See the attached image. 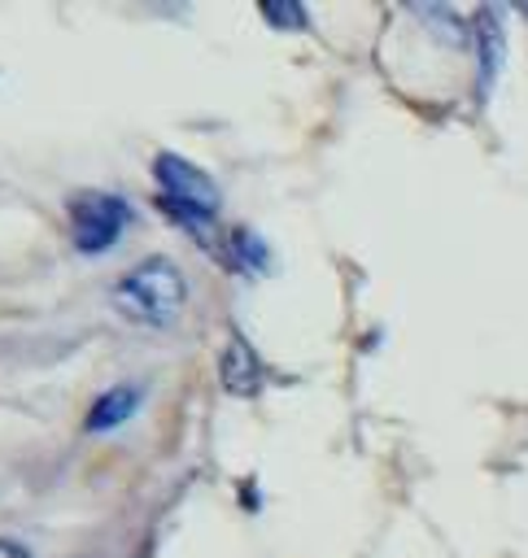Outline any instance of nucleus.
<instances>
[{
    "label": "nucleus",
    "instance_id": "39448f33",
    "mask_svg": "<svg viewBox=\"0 0 528 558\" xmlns=\"http://www.w3.org/2000/svg\"><path fill=\"white\" fill-rule=\"evenodd\" d=\"M140 397H144V392H140L135 384H118V388H109V392L96 397V405L87 410V432H109V427L127 423V418L135 414Z\"/></svg>",
    "mask_w": 528,
    "mask_h": 558
},
{
    "label": "nucleus",
    "instance_id": "f03ea898",
    "mask_svg": "<svg viewBox=\"0 0 528 558\" xmlns=\"http://www.w3.org/2000/svg\"><path fill=\"white\" fill-rule=\"evenodd\" d=\"M127 205L122 196L109 192H74L70 196V227H74V244L79 253H105L122 227H127Z\"/></svg>",
    "mask_w": 528,
    "mask_h": 558
},
{
    "label": "nucleus",
    "instance_id": "0eeeda50",
    "mask_svg": "<svg viewBox=\"0 0 528 558\" xmlns=\"http://www.w3.org/2000/svg\"><path fill=\"white\" fill-rule=\"evenodd\" d=\"M262 17L275 26V31H305V9L301 4H292V0H266L262 4Z\"/></svg>",
    "mask_w": 528,
    "mask_h": 558
},
{
    "label": "nucleus",
    "instance_id": "f257e3e1",
    "mask_svg": "<svg viewBox=\"0 0 528 558\" xmlns=\"http://www.w3.org/2000/svg\"><path fill=\"white\" fill-rule=\"evenodd\" d=\"M188 301V288H183V275L175 270L170 257H148L140 262L135 270H127L118 283H113V305L122 318L140 323V327H166L179 318Z\"/></svg>",
    "mask_w": 528,
    "mask_h": 558
},
{
    "label": "nucleus",
    "instance_id": "20e7f679",
    "mask_svg": "<svg viewBox=\"0 0 528 558\" xmlns=\"http://www.w3.org/2000/svg\"><path fill=\"white\" fill-rule=\"evenodd\" d=\"M218 375H223V388L236 392V397H253L262 388V362H257L253 344L240 331H231V340L223 349V362H218Z\"/></svg>",
    "mask_w": 528,
    "mask_h": 558
},
{
    "label": "nucleus",
    "instance_id": "7ed1b4c3",
    "mask_svg": "<svg viewBox=\"0 0 528 558\" xmlns=\"http://www.w3.org/2000/svg\"><path fill=\"white\" fill-rule=\"evenodd\" d=\"M153 174H157V183H161V201H170V205H179V209H196V214H218V183L205 174V170H196L192 161H183V157H175V153H157V161H153Z\"/></svg>",
    "mask_w": 528,
    "mask_h": 558
},
{
    "label": "nucleus",
    "instance_id": "423d86ee",
    "mask_svg": "<svg viewBox=\"0 0 528 558\" xmlns=\"http://www.w3.org/2000/svg\"><path fill=\"white\" fill-rule=\"evenodd\" d=\"M476 44H480V92H489L497 70H502V22H497V9H480Z\"/></svg>",
    "mask_w": 528,
    "mask_h": 558
},
{
    "label": "nucleus",
    "instance_id": "6e6552de",
    "mask_svg": "<svg viewBox=\"0 0 528 558\" xmlns=\"http://www.w3.org/2000/svg\"><path fill=\"white\" fill-rule=\"evenodd\" d=\"M231 244L240 248V262H244V266H266V248H262V240H257V235L236 231V240H231Z\"/></svg>",
    "mask_w": 528,
    "mask_h": 558
},
{
    "label": "nucleus",
    "instance_id": "1a4fd4ad",
    "mask_svg": "<svg viewBox=\"0 0 528 558\" xmlns=\"http://www.w3.org/2000/svg\"><path fill=\"white\" fill-rule=\"evenodd\" d=\"M0 558H26V554H22V545H13V541H0Z\"/></svg>",
    "mask_w": 528,
    "mask_h": 558
}]
</instances>
